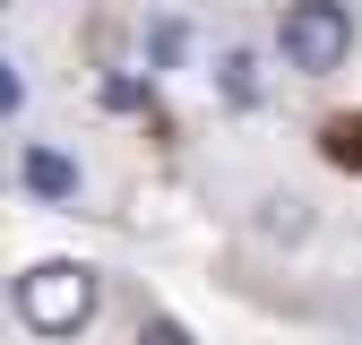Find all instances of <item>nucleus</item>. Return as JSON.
Here are the masks:
<instances>
[{
	"label": "nucleus",
	"instance_id": "nucleus-5",
	"mask_svg": "<svg viewBox=\"0 0 362 345\" xmlns=\"http://www.w3.org/2000/svg\"><path fill=\"white\" fill-rule=\"evenodd\" d=\"M207 78H216V95L233 104V112H250V104H259V52H250V43H224Z\"/></svg>",
	"mask_w": 362,
	"mask_h": 345
},
{
	"label": "nucleus",
	"instance_id": "nucleus-1",
	"mask_svg": "<svg viewBox=\"0 0 362 345\" xmlns=\"http://www.w3.org/2000/svg\"><path fill=\"white\" fill-rule=\"evenodd\" d=\"M95 311H104V276L86 259H35L18 276V320L35 337H86Z\"/></svg>",
	"mask_w": 362,
	"mask_h": 345
},
{
	"label": "nucleus",
	"instance_id": "nucleus-8",
	"mask_svg": "<svg viewBox=\"0 0 362 345\" xmlns=\"http://www.w3.org/2000/svg\"><path fill=\"white\" fill-rule=\"evenodd\" d=\"M328 156H337V164H362V121H337V129H328Z\"/></svg>",
	"mask_w": 362,
	"mask_h": 345
},
{
	"label": "nucleus",
	"instance_id": "nucleus-3",
	"mask_svg": "<svg viewBox=\"0 0 362 345\" xmlns=\"http://www.w3.org/2000/svg\"><path fill=\"white\" fill-rule=\"evenodd\" d=\"M18 190L43 199V207H78V199H86V164H78L69 147H52V139H26V147H18Z\"/></svg>",
	"mask_w": 362,
	"mask_h": 345
},
{
	"label": "nucleus",
	"instance_id": "nucleus-2",
	"mask_svg": "<svg viewBox=\"0 0 362 345\" xmlns=\"http://www.w3.org/2000/svg\"><path fill=\"white\" fill-rule=\"evenodd\" d=\"M354 35H362L354 0H285L276 9V61L293 78H337L354 61Z\"/></svg>",
	"mask_w": 362,
	"mask_h": 345
},
{
	"label": "nucleus",
	"instance_id": "nucleus-6",
	"mask_svg": "<svg viewBox=\"0 0 362 345\" xmlns=\"http://www.w3.org/2000/svg\"><path fill=\"white\" fill-rule=\"evenodd\" d=\"M26 112V61H0V121Z\"/></svg>",
	"mask_w": 362,
	"mask_h": 345
},
{
	"label": "nucleus",
	"instance_id": "nucleus-9",
	"mask_svg": "<svg viewBox=\"0 0 362 345\" xmlns=\"http://www.w3.org/2000/svg\"><path fill=\"white\" fill-rule=\"evenodd\" d=\"M147 52H156V61H181V26H173V18H164V26L147 35Z\"/></svg>",
	"mask_w": 362,
	"mask_h": 345
},
{
	"label": "nucleus",
	"instance_id": "nucleus-7",
	"mask_svg": "<svg viewBox=\"0 0 362 345\" xmlns=\"http://www.w3.org/2000/svg\"><path fill=\"white\" fill-rule=\"evenodd\" d=\"M139 345H199V337L181 328V320H164V311H156V320H139Z\"/></svg>",
	"mask_w": 362,
	"mask_h": 345
},
{
	"label": "nucleus",
	"instance_id": "nucleus-4",
	"mask_svg": "<svg viewBox=\"0 0 362 345\" xmlns=\"http://www.w3.org/2000/svg\"><path fill=\"white\" fill-rule=\"evenodd\" d=\"M310 225H320V216H310V199H302V190H267V199H259V216H250V233H259V242H302Z\"/></svg>",
	"mask_w": 362,
	"mask_h": 345
}]
</instances>
